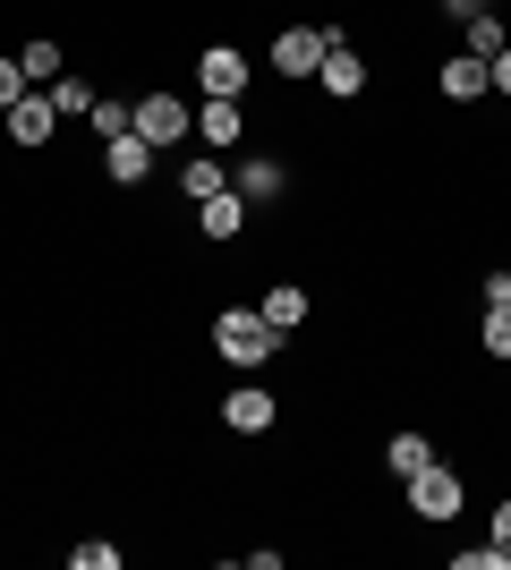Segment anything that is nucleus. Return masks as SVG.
I'll return each instance as SVG.
<instances>
[{"label":"nucleus","mask_w":511,"mask_h":570,"mask_svg":"<svg viewBox=\"0 0 511 570\" xmlns=\"http://www.w3.org/2000/svg\"><path fill=\"white\" fill-rule=\"evenodd\" d=\"M214 350L230 357V366H247V375H256V366L282 350V333H273L256 307H222V315H214Z\"/></svg>","instance_id":"obj_1"},{"label":"nucleus","mask_w":511,"mask_h":570,"mask_svg":"<svg viewBox=\"0 0 511 570\" xmlns=\"http://www.w3.org/2000/svg\"><path fill=\"white\" fill-rule=\"evenodd\" d=\"M461 502H469V476L461 469L426 460V469L410 476V511H417V520H461Z\"/></svg>","instance_id":"obj_2"},{"label":"nucleus","mask_w":511,"mask_h":570,"mask_svg":"<svg viewBox=\"0 0 511 570\" xmlns=\"http://www.w3.org/2000/svg\"><path fill=\"white\" fill-rule=\"evenodd\" d=\"M333 43H341V26H282V35H273V69L282 77H316Z\"/></svg>","instance_id":"obj_3"},{"label":"nucleus","mask_w":511,"mask_h":570,"mask_svg":"<svg viewBox=\"0 0 511 570\" xmlns=\"http://www.w3.org/2000/svg\"><path fill=\"white\" fill-rule=\"evenodd\" d=\"M128 119H137V137L163 154V145H188V102L179 95H146V102H128Z\"/></svg>","instance_id":"obj_4"},{"label":"nucleus","mask_w":511,"mask_h":570,"mask_svg":"<svg viewBox=\"0 0 511 570\" xmlns=\"http://www.w3.org/2000/svg\"><path fill=\"white\" fill-rule=\"evenodd\" d=\"M196 86H205V102H239L247 95V51L214 43L205 60H196Z\"/></svg>","instance_id":"obj_5"},{"label":"nucleus","mask_w":511,"mask_h":570,"mask_svg":"<svg viewBox=\"0 0 511 570\" xmlns=\"http://www.w3.org/2000/svg\"><path fill=\"white\" fill-rule=\"evenodd\" d=\"M51 119H60L51 86H26V95L9 102V145H51Z\"/></svg>","instance_id":"obj_6"},{"label":"nucleus","mask_w":511,"mask_h":570,"mask_svg":"<svg viewBox=\"0 0 511 570\" xmlns=\"http://www.w3.org/2000/svg\"><path fill=\"white\" fill-rule=\"evenodd\" d=\"M102 170H111L120 188H146L154 179V145L137 137V128H120V137H102Z\"/></svg>","instance_id":"obj_7"},{"label":"nucleus","mask_w":511,"mask_h":570,"mask_svg":"<svg viewBox=\"0 0 511 570\" xmlns=\"http://www.w3.org/2000/svg\"><path fill=\"white\" fill-rule=\"evenodd\" d=\"M435 86H443V95H452V102H478V95H487V86H494V69H487V60H478V51H452V60H443V69H435Z\"/></svg>","instance_id":"obj_8"},{"label":"nucleus","mask_w":511,"mask_h":570,"mask_svg":"<svg viewBox=\"0 0 511 570\" xmlns=\"http://www.w3.org/2000/svg\"><path fill=\"white\" fill-rule=\"evenodd\" d=\"M196 230L214 238V247H222V238H239V230H247V196H239V188L205 196V205H196Z\"/></svg>","instance_id":"obj_9"},{"label":"nucleus","mask_w":511,"mask_h":570,"mask_svg":"<svg viewBox=\"0 0 511 570\" xmlns=\"http://www.w3.org/2000/svg\"><path fill=\"white\" fill-rule=\"evenodd\" d=\"M222 417H230L239 434H265L273 426V392H265V383H239V392L222 401Z\"/></svg>","instance_id":"obj_10"},{"label":"nucleus","mask_w":511,"mask_h":570,"mask_svg":"<svg viewBox=\"0 0 511 570\" xmlns=\"http://www.w3.org/2000/svg\"><path fill=\"white\" fill-rule=\"evenodd\" d=\"M324 95H341V102H350V95H366V60H358V51H350V43H333V51H324Z\"/></svg>","instance_id":"obj_11"},{"label":"nucleus","mask_w":511,"mask_h":570,"mask_svg":"<svg viewBox=\"0 0 511 570\" xmlns=\"http://www.w3.org/2000/svg\"><path fill=\"white\" fill-rule=\"evenodd\" d=\"M196 137L214 145V154H230V145L247 137V119H239V102H205V111H196Z\"/></svg>","instance_id":"obj_12"},{"label":"nucleus","mask_w":511,"mask_h":570,"mask_svg":"<svg viewBox=\"0 0 511 570\" xmlns=\"http://www.w3.org/2000/svg\"><path fill=\"white\" fill-rule=\"evenodd\" d=\"M265 324H273V333H298V324H307V289H298V282H273L265 289Z\"/></svg>","instance_id":"obj_13"},{"label":"nucleus","mask_w":511,"mask_h":570,"mask_svg":"<svg viewBox=\"0 0 511 570\" xmlns=\"http://www.w3.org/2000/svg\"><path fill=\"white\" fill-rule=\"evenodd\" d=\"M426 460H435V443H426V434H392V443H384V469H392V476H417Z\"/></svg>","instance_id":"obj_14"},{"label":"nucleus","mask_w":511,"mask_h":570,"mask_svg":"<svg viewBox=\"0 0 511 570\" xmlns=\"http://www.w3.org/2000/svg\"><path fill=\"white\" fill-rule=\"evenodd\" d=\"M282 188H291V170H282V163H265V154H256V163L239 170V196H247V205H256V196H282Z\"/></svg>","instance_id":"obj_15"},{"label":"nucleus","mask_w":511,"mask_h":570,"mask_svg":"<svg viewBox=\"0 0 511 570\" xmlns=\"http://www.w3.org/2000/svg\"><path fill=\"white\" fill-rule=\"evenodd\" d=\"M222 188H230V179H222V163H214V154H196V163L179 170V196H196V205H205V196H222Z\"/></svg>","instance_id":"obj_16"},{"label":"nucleus","mask_w":511,"mask_h":570,"mask_svg":"<svg viewBox=\"0 0 511 570\" xmlns=\"http://www.w3.org/2000/svg\"><path fill=\"white\" fill-rule=\"evenodd\" d=\"M51 102H60V111H69V119H95V86H86V77H51Z\"/></svg>","instance_id":"obj_17"},{"label":"nucleus","mask_w":511,"mask_h":570,"mask_svg":"<svg viewBox=\"0 0 511 570\" xmlns=\"http://www.w3.org/2000/svg\"><path fill=\"white\" fill-rule=\"evenodd\" d=\"M18 69H26V86H51V77H60V43H26Z\"/></svg>","instance_id":"obj_18"},{"label":"nucleus","mask_w":511,"mask_h":570,"mask_svg":"<svg viewBox=\"0 0 511 570\" xmlns=\"http://www.w3.org/2000/svg\"><path fill=\"white\" fill-rule=\"evenodd\" d=\"M503 43H511V35H503V18H494V9H487V18H469V51H478V60H494Z\"/></svg>","instance_id":"obj_19"},{"label":"nucleus","mask_w":511,"mask_h":570,"mask_svg":"<svg viewBox=\"0 0 511 570\" xmlns=\"http://www.w3.org/2000/svg\"><path fill=\"white\" fill-rule=\"evenodd\" d=\"M452 562H461V570H511V546H461Z\"/></svg>","instance_id":"obj_20"},{"label":"nucleus","mask_w":511,"mask_h":570,"mask_svg":"<svg viewBox=\"0 0 511 570\" xmlns=\"http://www.w3.org/2000/svg\"><path fill=\"white\" fill-rule=\"evenodd\" d=\"M487 350L511 357V307H487Z\"/></svg>","instance_id":"obj_21"},{"label":"nucleus","mask_w":511,"mask_h":570,"mask_svg":"<svg viewBox=\"0 0 511 570\" xmlns=\"http://www.w3.org/2000/svg\"><path fill=\"white\" fill-rule=\"evenodd\" d=\"M120 128H137V119H128V102H95V137H120Z\"/></svg>","instance_id":"obj_22"},{"label":"nucleus","mask_w":511,"mask_h":570,"mask_svg":"<svg viewBox=\"0 0 511 570\" xmlns=\"http://www.w3.org/2000/svg\"><path fill=\"white\" fill-rule=\"evenodd\" d=\"M77 570H120V546H102V537H95V546H77Z\"/></svg>","instance_id":"obj_23"},{"label":"nucleus","mask_w":511,"mask_h":570,"mask_svg":"<svg viewBox=\"0 0 511 570\" xmlns=\"http://www.w3.org/2000/svg\"><path fill=\"white\" fill-rule=\"evenodd\" d=\"M18 95H26V69H18V60H0V111H9Z\"/></svg>","instance_id":"obj_24"},{"label":"nucleus","mask_w":511,"mask_h":570,"mask_svg":"<svg viewBox=\"0 0 511 570\" xmlns=\"http://www.w3.org/2000/svg\"><path fill=\"white\" fill-rule=\"evenodd\" d=\"M487 69H494V95H511V43H503V51H494Z\"/></svg>","instance_id":"obj_25"},{"label":"nucleus","mask_w":511,"mask_h":570,"mask_svg":"<svg viewBox=\"0 0 511 570\" xmlns=\"http://www.w3.org/2000/svg\"><path fill=\"white\" fill-rule=\"evenodd\" d=\"M487 307H511V273H487Z\"/></svg>","instance_id":"obj_26"},{"label":"nucleus","mask_w":511,"mask_h":570,"mask_svg":"<svg viewBox=\"0 0 511 570\" xmlns=\"http://www.w3.org/2000/svg\"><path fill=\"white\" fill-rule=\"evenodd\" d=\"M443 9H452V18H487L494 0H443Z\"/></svg>","instance_id":"obj_27"},{"label":"nucleus","mask_w":511,"mask_h":570,"mask_svg":"<svg viewBox=\"0 0 511 570\" xmlns=\"http://www.w3.org/2000/svg\"><path fill=\"white\" fill-rule=\"evenodd\" d=\"M494 546H511V502H503V511H494Z\"/></svg>","instance_id":"obj_28"}]
</instances>
